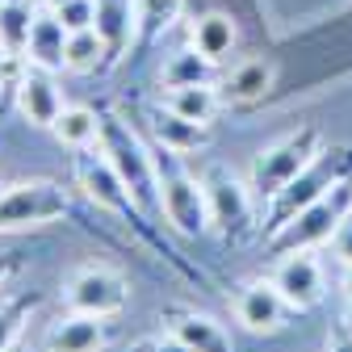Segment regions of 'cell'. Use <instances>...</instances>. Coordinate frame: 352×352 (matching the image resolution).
I'll return each mask as SVG.
<instances>
[{
  "instance_id": "f546056e",
  "label": "cell",
  "mask_w": 352,
  "mask_h": 352,
  "mask_svg": "<svg viewBox=\"0 0 352 352\" xmlns=\"http://www.w3.org/2000/svg\"><path fill=\"white\" fill-rule=\"evenodd\" d=\"M323 352H352V331L344 327V323H336L331 331H327V348Z\"/></svg>"
},
{
  "instance_id": "1f68e13d",
  "label": "cell",
  "mask_w": 352,
  "mask_h": 352,
  "mask_svg": "<svg viewBox=\"0 0 352 352\" xmlns=\"http://www.w3.org/2000/svg\"><path fill=\"white\" fill-rule=\"evenodd\" d=\"M340 289H344V298H352V264H340Z\"/></svg>"
},
{
  "instance_id": "ac0fdd59",
  "label": "cell",
  "mask_w": 352,
  "mask_h": 352,
  "mask_svg": "<svg viewBox=\"0 0 352 352\" xmlns=\"http://www.w3.org/2000/svg\"><path fill=\"white\" fill-rule=\"evenodd\" d=\"M223 93H218V84H181V88H164V109L181 113L189 122H214L218 109H223Z\"/></svg>"
},
{
  "instance_id": "9c48e42d",
  "label": "cell",
  "mask_w": 352,
  "mask_h": 352,
  "mask_svg": "<svg viewBox=\"0 0 352 352\" xmlns=\"http://www.w3.org/2000/svg\"><path fill=\"white\" fill-rule=\"evenodd\" d=\"M76 185L84 189L88 201H97L101 210H109L118 218H130V223H143V218H147L139 210V201L130 197V189L122 185V176L109 164V155L101 151V143L88 147V151H76Z\"/></svg>"
},
{
  "instance_id": "836d02e7",
  "label": "cell",
  "mask_w": 352,
  "mask_h": 352,
  "mask_svg": "<svg viewBox=\"0 0 352 352\" xmlns=\"http://www.w3.org/2000/svg\"><path fill=\"white\" fill-rule=\"evenodd\" d=\"M38 5H42V9H59V5H63V0H38Z\"/></svg>"
},
{
  "instance_id": "9a60e30c",
  "label": "cell",
  "mask_w": 352,
  "mask_h": 352,
  "mask_svg": "<svg viewBox=\"0 0 352 352\" xmlns=\"http://www.w3.org/2000/svg\"><path fill=\"white\" fill-rule=\"evenodd\" d=\"M147 122H151L155 143H160L164 151H172V155H189V151L210 147V126H206V122H189V118L172 113V109H164V105L151 109Z\"/></svg>"
},
{
  "instance_id": "d6a6232c",
  "label": "cell",
  "mask_w": 352,
  "mask_h": 352,
  "mask_svg": "<svg viewBox=\"0 0 352 352\" xmlns=\"http://www.w3.org/2000/svg\"><path fill=\"white\" fill-rule=\"evenodd\" d=\"M340 323L352 331V298H344V315H340Z\"/></svg>"
},
{
  "instance_id": "484cf974",
  "label": "cell",
  "mask_w": 352,
  "mask_h": 352,
  "mask_svg": "<svg viewBox=\"0 0 352 352\" xmlns=\"http://www.w3.org/2000/svg\"><path fill=\"white\" fill-rule=\"evenodd\" d=\"M34 306H38L34 294H21V298H13V302H0V352L17 344L21 327H25L30 315H34Z\"/></svg>"
},
{
  "instance_id": "e0dca14e",
  "label": "cell",
  "mask_w": 352,
  "mask_h": 352,
  "mask_svg": "<svg viewBox=\"0 0 352 352\" xmlns=\"http://www.w3.org/2000/svg\"><path fill=\"white\" fill-rule=\"evenodd\" d=\"M235 42H239V30L231 21V13H201L193 25H189V47H197L210 63H227L231 51H235Z\"/></svg>"
},
{
  "instance_id": "4316f807",
  "label": "cell",
  "mask_w": 352,
  "mask_h": 352,
  "mask_svg": "<svg viewBox=\"0 0 352 352\" xmlns=\"http://www.w3.org/2000/svg\"><path fill=\"white\" fill-rule=\"evenodd\" d=\"M51 13L67 25V34H76V30H97V17H101L97 0H63V5L51 9Z\"/></svg>"
},
{
  "instance_id": "d4e9b609",
  "label": "cell",
  "mask_w": 352,
  "mask_h": 352,
  "mask_svg": "<svg viewBox=\"0 0 352 352\" xmlns=\"http://www.w3.org/2000/svg\"><path fill=\"white\" fill-rule=\"evenodd\" d=\"M34 13H38V9L30 5V0H5V5H0V55L25 59Z\"/></svg>"
},
{
  "instance_id": "4dcf8cb0",
  "label": "cell",
  "mask_w": 352,
  "mask_h": 352,
  "mask_svg": "<svg viewBox=\"0 0 352 352\" xmlns=\"http://www.w3.org/2000/svg\"><path fill=\"white\" fill-rule=\"evenodd\" d=\"M17 269H21V260H17L13 252H0V289L9 285V277H13Z\"/></svg>"
},
{
  "instance_id": "5b68a950",
  "label": "cell",
  "mask_w": 352,
  "mask_h": 352,
  "mask_svg": "<svg viewBox=\"0 0 352 352\" xmlns=\"http://www.w3.org/2000/svg\"><path fill=\"white\" fill-rule=\"evenodd\" d=\"M352 214V176L340 181L336 189H327L319 201H311L306 210H298L289 223L269 239L273 256H285V252H315L319 243H331V235L340 231V223Z\"/></svg>"
},
{
  "instance_id": "30bf717a",
  "label": "cell",
  "mask_w": 352,
  "mask_h": 352,
  "mask_svg": "<svg viewBox=\"0 0 352 352\" xmlns=\"http://www.w3.org/2000/svg\"><path fill=\"white\" fill-rule=\"evenodd\" d=\"M269 281L281 289V298L294 306L298 315L315 311V306L323 302V294H327V277H323V264H319L315 252H285V256H277Z\"/></svg>"
},
{
  "instance_id": "d6986e66",
  "label": "cell",
  "mask_w": 352,
  "mask_h": 352,
  "mask_svg": "<svg viewBox=\"0 0 352 352\" xmlns=\"http://www.w3.org/2000/svg\"><path fill=\"white\" fill-rule=\"evenodd\" d=\"M97 30L109 42V63H118L126 55V47H135V5L130 0H97Z\"/></svg>"
},
{
  "instance_id": "8d00e7d4",
  "label": "cell",
  "mask_w": 352,
  "mask_h": 352,
  "mask_svg": "<svg viewBox=\"0 0 352 352\" xmlns=\"http://www.w3.org/2000/svg\"><path fill=\"white\" fill-rule=\"evenodd\" d=\"M0 5H5V0H0Z\"/></svg>"
},
{
  "instance_id": "4fadbf2b",
  "label": "cell",
  "mask_w": 352,
  "mask_h": 352,
  "mask_svg": "<svg viewBox=\"0 0 352 352\" xmlns=\"http://www.w3.org/2000/svg\"><path fill=\"white\" fill-rule=\"evenodd\" d=\"M47 352H105L113 344V323L101 315H80L67 311L63 319H55L42 336Z\"/></svg>"
},
{
  "instance_id": "8992f818",
  "label": "cell",
  "mask_w": 352,
  "mask_h": 352,
  "mask_svg": "<svg viewBox=\"0 0 352 352\" xmlns=\"http://www.w3.org/2000/svg\"><path fill=\"white\" fill-rule=\"evenodd\" d=\"M72 214V193L55 181H17L0 189V235L47 227Z\"/></svg>"
},
{
  "instance_id": "7402d4cb",
  "label": "cell",
  "mask_w": 352,
  "mask_h": 352,
  "mask_svg": "<svg viewBox=\"0 0 352 352\" xmlns=\"http://www.w3.org/2000/svg\"><path fill=\"white\" fill-rule=\"evenodd\" d=\"M214 67L197 47H176L160 67V88H181V84H214Z\"/></svg>"
},
{
  "instance_id": "cb8c5ba5",
  "label": "cell",
  "mask_w": 352,
  "mask_h": 352,
  "mask_svg": "<svg viewBox=\"0 0 352 352\" xmlns=\"http://www.w3.org/2000/svg\"><path fill=\"white\" fill-rule=\"evenodd\" d=\"M109 67V42L101 38V30H76L67 34V55H63V72L88 76Z\"/></svg>"
},
{
  "instance_id": "7c38bea8",
  "label": "cell",
  "mask_w": 352,
  "mask_h": 352,
  "mask_svg": "<svg viewBox=\"0 0 352 352\" xmlns=\"http://www.w3.org/2000/svg\"><path fill=\"white\" fill-rule=\"evenodd\" d=\"M13 101H17L21 118H25L30 126H38V130H51V126L59 122V113L67 109L59 84H55V72L34 67V63H25L17 88H13Z\"/></svg>"
},
{
  "instance_id": "83f0119b",
  "label": "cell",
  "mask_w": 352,
  "mask_h": 352,
  "mask_svg": "<svg viewBox=\"0 0 352 352\" xmlns=\"http://www.w3.org/2000/svg\"><path fill=\"white\" fill-rule=\"evenodd\" d=\"M126 352H189L176 336H143V340H135V344H126Z\"/></svg>"
},
{
  "instance_id": "603a6c76",
  "label": "cell",
  "mask_w": 352,
  "mask_h": 352,
  "mask_svg": "<svg viewBox=\"0 0 352 352\" xmlns=\"http://www.w3.org/2000/svg\"><path fill=\"white\" fill-rule=\"evenodd\" d=\"M185 13V0H135V47H151V42L172 30Z\"/></svg>"
},
{
  "instance_id": "2e32d148",
  "label": "cell",
  "mask_w": 352,
  "mask_h": 352,
  "mask_svg": "<svg viewBox=\"0 0 352 352\" xmlns=\"http://www.w3.org/2000/svg\"><path fill=\"white\" fill-rule=\"evenodd\" d=\"M63 55H67V25L42 9L34 13V25H30V47H25V63L34 67H47V72H63Z\"/></svg>"
},
{
  "instance_id": "5bb4252c",
  "label": "cell",
  "mask_w": 352,
  "mask_h": 352,
  "mask_svg": "<svg viewBox=\"0 0 352 352\" xmlns=\"http://www.w3.org/2000/svg\"><path fill=\"white\" fill-rule=\"evenodd\" d=\"M164 331L168 336H176L189 352H235V340H231V331L218 323L214 315H206V311H168L164 319Z\"/></svg>"
},
{
  "instance_id": "74e56055",
  "label": "cell",
  "mask_w": 352,
  "mask_h": 352,
  "mask_svg": "<svg viewBox=\"0 0 352 352\" xmlns=\"http://www.w3.org/2000/svg\"><path fill=\"white\" fill-rule=\"evenodd\" d=\"M0 189H5V185H0Z\"/></svg>"
},
{
  "instance_id": "ba28073f",
  "label": "cell",
  "mask_w": 352,
  "mask_h": 352,
  "mask_svg": "<svg viewBox=\"0 0 352 352\" xmlns=\"http://www.w3.org/2000/svg\"><path fill=\"white\" fill-rule=\"evenodd\" d=\"M130 298V285L118 269L109 264H80V269L63 281V302L67 311H80V315H101V319H113Z\"/></svg>"
},
{
  "instance_id": "ffe728a7",
  "label": "cell",
  "mask_w": 352,
  "mask_h": 352,
  "mask_svg": "<svg viewBox=\"0 0 352 352\" xmlns=\"http://www.w3.org/2000/svg\"><path fill=\"white\" fill-rule=\"evenodd\" d=\"M51 135L67 147V151H88L101 143V113L88 105H67L59 113V122L51 126Z\"/></svg>"
},
{
  "instance_id": "f1b7e54d",
  "label": "cell",
  "mask_w": 352,
  "mask_h": 352,
  "mask_svg": "<svg viewBox=\"0 0 352 352\" xmlns=\"http://www.w3.org/2000/svg\"><path fill=\"white\" fill-rule=\"evenodd\" d=\"M331 252H336V260L340 264H352V214L340 223V231L331 235Z\"/></svg>"
},
{
  "instance_id": "3957f363",
  "label": "cell",
  "mask_w": 352,
  "mask_h": 352,
  "mask_svg": "<svg viewBox=\"0 0 352 352\" xmlns=\"http://www.w3.org/2000/svg\"><path fill=\"white\" fill-rule=\"evenodd\" d=\"M348 176H352V147H323L311 160V168H306L298 181H289L269 201V214H264V243H269L298 210H306L311 201H319L327 189H336L340 181H348Z\"/></svg>"
},
{
  "instance_id": "7a4b0ae2",
  "label": "cell",
  "mask_w": 352,
  "mask_h": 352,
  "mask_svg": "<svg viewBox=\"0 0 352 352\" xmlns=\"http://www.w3.org/2000/svg\"><path fill=\"white\" fill-rule=\"evenodd\" d=\"M181 155L172 151H155V172H160V218L185 239H201L210 227V201H206V185L201 176L185 172L176 164Z\"/></svg>"
},
{
  "instance_id": "d590c367",
  "label": "cell",
  "mask_w": 352,
  "mask_h": 352,
  "mask_svg": "<svg viewBox=\"0 0 352 352\" xmlns=\"http://www.w3.org/2000/svg\"><path fill=\"white\" fill-rule=\"evenodd\" d=\"M5 352H17V348H5Z\"/></svg>"
},
{
  "instance_id": "52a82bcc",
  "label": "cell",
  "mask_w": 352,
  "mask_h": 352,
  "mask_svg": "<svg viewBox=\"0 0 352 352\" xmlns=\"http://www.w3.org/2000/svg\"><path fill=\"white\" fill-rule=\"evenodd\" d=\"M206 201H210V227L223 235L227 243H239L252 235V185H243L239 176L223 164H210L201 172Z\"/></svg>"
},
{
  "instance_id": "6da1fadb",
  "label": "cell",
  "mask_w": 352,
  "mask_h": 352,
  "mask_svg": "<svg viewBox=\"0 0 352 352\" xmlns=\"http://www.w3.org/2000/svg\"><path fill=\"white\" fill-rule=\"evenodd\" d=\"M101 151L118 168L122 185L130 189V197L139 201V210L147 218H160V172H155V155L143 147V139L135 135V130H130L122 118H113V113H101Z\"/></svg>"
},
{
  "instance_id": "277c9868",
  "label": "cell",
  "mask_w": 352,
  "mask_h": 352,
  "mask_svg": "<svg viewBox=\"0 0 352 352\" xmlns=\"http://www.w3.org/2000/svg\"><path fill=\"white\" fill-rule=\"evenodd\" d=\"M323 151V130L319 126H298L289 135H281L277 143H269L256 160H252V193L256 201L269 206L289 181L311 168V160Z\"/></svg>"
},
{
  "instance_id": "e575fe53",
  "label": "cell",
  "mask_w": 352,
  "mask_h": 352,
  "mask_svg": "<svg viewBox=\"0 0 352 352\" xmlns=\"http://www.w3.org/2000/svg\"><path fill=\"white\" fill-rule=\"evenodd\" d=\"M0 93H9V84H5V67H0Z\"/></svg>"
},
{
  "instance_id": "8fae6325",
  "label": "cell",
  "mask_w": 352,
  "mask_h": 352,
  "mask_svg": "<svg viewBox=\"0 0 352 352\" xmlns=\"http://www.w3.org/2000/svg\"><path fill=\"white\" fill-rule=\"evenodd\" d=\"M231 311H235V319H239L252 336H277V331L289 323L294 306L281 298V289H277L269 277H264V281H248V285L235 289Z\"/></svg>"
},
{
  "instance_id": "44dd1931",
  "label": "cell",
  "mask_w": 352,
  "mask_h": 352,
  "mask_svg": "<svg viewBox=\"0 0 352 352\" xmlns=\"http://www.w3.org/2000/svg\"><path fill=\"white\" fill-rule=\"evenodd\" d=\"M269 88H273V63H264V59H243L239 67L227 72L223 97L235 101V105H248V101H260Z\"/></svg>"
}]
</instances>
